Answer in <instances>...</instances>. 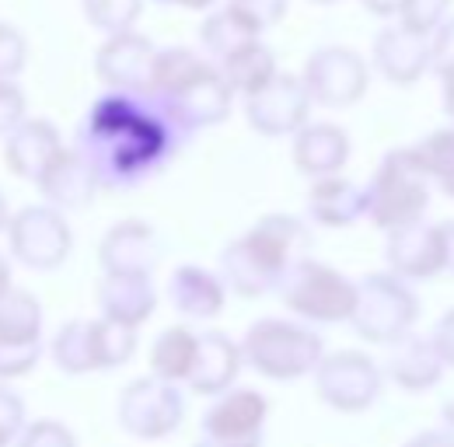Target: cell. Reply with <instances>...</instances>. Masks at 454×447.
I'll return each mask as SVG.
<instances>
[{
  "label": "cell",
  "mask_w": 454,
  "mask_h": 447,
  "mask_svg": "<svg viewBox=\"0 0 454 447\" xmlns=\"http://www.w3.org/2000/svg\"><path fill=\"white\" fill-rule=\"evenodd\" d=\"M203 63H207V59H200V53L182 50V46H175V50H158V56H154V70H151V84H147V95H154V98H168L171 91L182 88Z\"/></svg>",
  "instance_id": "d6a6232c"
},
{
  "label": "cell",
  "mask_w": 454,
  "mask_h": 447,
  "mask_svg": "<svg viewBox=\"0 0 454 447\" xmlns=\"http://www.w3.org/2000/svg\"><path fill=\"white\" fill-rule=\"evenodd\" d=\"M311 4H336V0H311Z\"/></svg>",
  "instance_id": "f5cc1de1"
},
{
  "label": "cell",
  "mask_w": 454,
  "mask_h": 447,
  "mask_svg": "<svg viewBox=\"0 0 454 447\" xmlns=\"http://www.w3.org/2000/svg\"><path fill=\"white\" fill-rule=\"evenodd\" d=\"M430 189L434 182L416 147L388 151L367 185V221L381 231L423 221V214L430 210Z\"/></svg>",
  "instance_id": "7a4b0ae2"
},
{
  "label": "cell",
  "mask_w": 454,
  "mask_h": 447,
  "mask_svg": "<svg viewBox=\"0 0 454 447\" xmlns=\"http://www.w3.org/2000/svg\"><path fill=\"white\" fill-rule=\"evenodd\" d=\"M161 4H178V7H192V11H207L214 0H161Z\"/></svg>",
  "instance_id": "681fc988"
},
{
  "label": "cell",
  "mask_w": 454,
  "mask_h": 447,
  "mask_svg": "<svg viewBox=\"0 0 454 447\" xmlns=\"http://www.w3.org/2000/svg\"><path fill=\"white\" fill-rule=\"evenodd\" d=\"M192 447H227V444H217V441H210V437H200Z\"/></svg>",
  "instance_id": "816d5d0a"
},
{
  "label": "cell",
  "mask_w": 454,
  "mask_h": 447,
  "mask_svg": "<svg viewBox=\"0 0 454 447\" xmlns=\"http://www.w3.org/2000/svg\"><path fill=\"white\" fill-rule=\"evenodd\" d=\"M7 245L11 255L28 270H57L67 263L74 248V231L63 217V210L53 203L21 207L11 214L7 224Z\"/></svg>",
  "instance_id": "ba28073f"
},
{
  "label": "cell",
  "mask_w": 454,
  "mask_h": 447,
  "mask_svg": "<svg viewBox=\"0 0 454 447\" xmlns=\"http://www.w3.org/2000/svg\"><path fill=\"white\" fill-rule=\"evenodd\" d=\"M25 430V402L18 391H11L0 381V444H14Z\"/></svg>",
  "instance_id": "ab89813d"
},
{
  "label": "cell",
  "mask_w": 454,
  "mask_h": 447,
  "mask_svg": "<svg viewBox=\"0 0 454 447\" xmlns=\"http://www.w3.org/2000/svg\"><path fill=\"white\" fill-rule=\"evenodd\" d=\"M416 154L427 168L430 182L454 200V126H444V129H434L430 137H423L416 144Z\"/></svg>",
  "instance_id": "836d02e7"
},
{
  "label": "cell",
  "mask_w": 454,
  "mask_h": 447,
  "mask_svg": "<svg viewBox=\"0 0 454 447\" xmlns=\"http://www.w3.org/2000/svg\"><path fill=\"white\" fill-rule=\"evenodd\" d=\"M95 301L106 318L140 329L158 308V290L151 277H140V273H106L95 286Z\"/></svg>",
  "instance_id": "7402d4cb"
},
{
  "label": "cell",
  "mask_w": 454,
  "mask_h": 447,
  "mask_svg": "<svg viewBox=\"0 0 454 447\" xmlns=\"http://www.w3.org/2000/svg\"><path fill=\"white\" fill-rule=\"evenodd\" d=\"M59 151H63V140L50 119H21L4 137V165L25 182H39Z\"/></svg>",
  "instance_id": "d6986e66"
},
{
  "label": "cell",
  "mask_w": 454,
  "mask_h": 447,
  "mask_svg": "<svg viewBox=\"0 0 454 447\" xmlns=\"http://www.w3.org/2000/svg\"><path fill=\"white\" fill-rule=\"evenodd\" d=\"M227 286L221 273H210L203 266H178L168 279L171 308L185 318H217L224 308Z\"/></svg>",
  "instance_id": "d4e9b609"
},
{
  "label": "cell",
  "mask_w": 454,
  "mask_h": 447,
  "mask_svg": "<svg viewBox=\"0 0 454 447\" xmlns=\"http://www.w3.org/2000/svg\"><path fill=\"white\" fill-rule=\"evenodd\" d=\"M81 11L88 25L113 35V32H129L137 25V18L144 14V0H81Z\"/></svg>",
  "instance_id": "e575fe53"
},
{
  "label": "cell",
  "mask_w": 454,
  "mask_h": 447,
  "mask_svg": "<svg viewBox=\"0 0 454 447\" xmlns=\"http://www.w3.org/2000/svg\"><path fill=\"white\" fill-rule=\"evenodd\" d=\"M349 161V133L336 122H304L294 133V165L308 178L336 175Z\"/></svg>",
  "instance_id": "603a6c76"
},
{
  "label": "cell",
  "mask_w": 454,
  "mask_h": 447,
  "mask_svg": "<svg viewBox=\"0 0 454 447\" xmlns=\"http://www.w3.org/2000/svg\"><path fill=\"white\" fill-rule=\"evenodd\" d=\"M284 308H290L297 318L311 325H340L349 322L353 304H356V283L342 277L340 270L304 255L284 273L277 286Z\"/></svg>",
  "instance_id": "277c9868"
},
{
  "label": "cell",
  "mask_w": 454,
  "mask_h": 447,
  "mask_svg": "<svg viewBox=\"0 0 454 447\" xmlns=\"http://www.w3.org/2000/svg\"><path fill=\"white\" fill-rule=\"evenodd\" d=\"M364 7H367L374 18H395L402 0H364Z\"/></svg>",
  "instance_id": "7dc6e473"
},
{
  "label": "cell",
  "mask_w": 454,
  "mask_h": 447,
  "mask_svg": "<svg viewBox=\"0 0 454 447\" xmlns=\"http://www.w3.org/2000/svg\"><path fill=\"white\" fill-rule=\"evenodd\" d=\"M11 286H14V283H11V263H7L4 252H0V297H4Z\"/></svg>",
  "instance_id": "c3c4849f"
},
{
  "label": "cell",
  "mask_w": 454,
  "mask_h": 447,
  "mask_svg": "<svg viewBox=\"0 0 454 447\" xmlns=\"http://www.w3.org/2000/svg\"><path fill=\"white\" fill-rule=\"evenodd\" d=\"M270 402L255 388H227L203 416V437L227 447H262Z\"/></svg>",
  "instance_id": "7c38bea8"
},
{
  "label": "cell",
  "mask_w": 454,
  "mask_h": 447,
  "mask_svg": "<svg viewBox=\"0 0 454 447\" xmlns=\"http://www.w3.org/2000/svg\"><path fill=\"white\" fill-rule=\"evenodd\" d=\"M18 447H77V437L59 420H35L21 430Z\"/></svg>",
  "instance_id": "74e56055"
},
{
  "label": "cell",
  "mask_w": 454,
  "mask_h": 447,
  "mask_svg": "<svg viewBox=\"0 0 454 447\" xmlns=\"http://www.w3.org/2000/svg\"><path fill=\"white\" fill-rule=\"evenodd\" d=\"M25 119V95L14 81H0V137H7Z\"/></svg>",
  "instance_id": "7bdbcfd3"
},
{
  "label": "cell",
  "mask_w": 454,
  "mask_h": 447,
  "mask_svg": "<svg viewBox=\"0 0 454 447\" xmlns=\"http://www.w3.org/2000/svg\"><path fill=\"white\" fill-rule=\"evenodd\" d=\"M311 106L315 102H311L301 77L277 74L270 84L245 95V119L262 137H294L308 122Z\"/></svg>",
  "instance_id": "8fae6325"
},
{
  "label": "cell",
  "mask_w": 454,
  "mask_h": 447,
  "mask_svg": "<svg viewBox=\"0 0 454 447\" xmlns=\"http://www.w3.org/2000/svg\"><path fill=\"white\" fill-rule=\"evenodd\" d=\"M50 357H53V364L63 374H91V371H98L91 322L88 318H70L67 325H59V333L50 342Z\"/></svg>",
  "instance_id": "f546056e"
},
{
  "label": "cell",
  "mask_w": 454,
  "mask_h": 447,
  "mask_svg": "<svg viewBox=\"0 0 454 447\" xmlns=\"http://www.w3.org/2000/svg\"><path fill=\"white\" fill-rule=\"evenodd\" d=\"M98 263L106 273H140L151 277L161 263V241L147 221H119L98 245Z\"/></svg>",
  "instance_id": "2e32d148"
},
{
  "label": "cell",
  "mask_w": 454,
  "mask_h": 447,
  "mask_svg": "<svg viewBox=\"0 0 454 447\" xmlns=\"http://www.w3.org/2000/svg\"><path fill=\"white\" fill-rule=\"evenodd\" d=\"M91 339H95V360L98 371H115L133 360L137 353V329L115 318H91Z\"/></svg>",
  "instance_id": "1f68e13d"
},
{
  "label": "cell",
  "mask_w": 454,
  "mask_h": 447,
  "mask_svg": "<svg viewBox=\"0 0 454 447\" xmlns=\"http://www.w3.org/2000/svg\"><path fill=\"white\" fill-rule=\"evenodd\" d=\"M7 224H11V210H7V200L0 192V231H7Z\"/></svg>",
  "instance_id": "f907efd6"
},
{
  "label": "cell",
  "mask_w": 454,
  "mask_h": 447,
  "mask_svg": "<svg viewBox=\"0 0 454 447\" xmlns=\"http://www.w3.org/2000/svg\"><path fill=\"white\" fill-rule=\"evenodd\" d=\"M35 185L46 196V203H53L59 210H84L102 189L91 161L77 147H63Z\"/></svg>",
  "instance_id": "ac0fdd59"
},
{
  "label": "cell",
  "mask_w": 454,
  "mask_h": 447,
  "mask_svg": "<svg viewBox=\"0 0 454 447\" xmlns=\"http://www.w3.org/2000/svg\"><path fill=\"white\" fill-rule=\"evenodd\" d=\"M374 70L398 88L416 84L430 70V35H419L405 25H388L374 35Z\"/></svg>",
  "instance_id": "e0dca14e"
},
{
  "label": "cell",
  "mask_w": 454,
  "mask_h": 447,
  "mask_svg": "<svg viewBox=\"0 0 454 447\" xmlns=\"http://www.w3.org/2000/svg\"><path fill=\"white\" fill-rule=\"evenodd\" d=\"M221 74L227 77V84L234 88V95H252V91H259L262 84H270L280 70H277V56L273 50L266 46V43H248V46H241L238 53L224 56L221 63Z\"/></svg>",
  "instance_id": "484cf974"
},
{
  "label": "cell",
  "mask_w": 454,
  "mask_h": 447,
  "mask_svg": "<svg viewBox=\"0 0 454 447\" xmlns=\"http://www.w3.org/2000/svg\"><path fill=\"white\" fill-rule=\"evenodd\" d=\"M430 339H434L437 353L444 357V364H448V367H454V308H448V311L437 318V325H434Z\"/></svg>",
  "instance_id": "ee69618b"
},
{
  "label": "cell",
  "mask_w": 454,
  "mask_h": 447,
  "mask_svg": "<svg viewBox=\"0 0 454 447\" xmlns=\"http://www.w3.org/2000/svg\"><path fill=\"white\" fill-rule=\"evenodd\" d=\"M451 11V0H402L398 7V25L419 32V35H430Z\"/></svg>",
  "instance_id": "d590c367"
},
{
  "label": "cell",
  "mask_w": 454,
  "mask_h": 447,
  "mask_svg": "<svg viewBox=\"0 0 454 447\" xmlns=\"http://www.w3.org/2000/svg\"><path fill=\"white\" fill-rule=\"evenodd\" d=\"M43 335V308L35 294L11 286L0 297V339L11 342H39Z\"/></svg>",
  "instance_id": "4dcf8cb0"
},
{
  "label": "cell",
  "mask_w": 454,
  "mask_h": 447,
  "mask_svg": "<svg viewBox=\"0 0 454 447\" xmlns=\"http://www.w3.org/2000/svg\"><path fill=\"white\" fill-rule=\"evenodd\" d=\"M25 59H28L25 35L14 25L0 21V81H14L25 70Z\"/></svg>",
  "instance_id": "f35d334b"
},
{
  "label": "cell",
  "mask_w": 454,
  "mask_h": 447,
  "mask_svg": "<svg viewBox=\"0 0 454 447\" xmlns=\"http://www.w3.org/2000/svg\"><path fill=\"white\" fill-rule=\"evenodd\" d=\"M0 447H7V444H0Z\"/></svg>",
  "instance_id": "db71d44e"
},
{
  "label": "cell",
  "mask_w": 454,
  "mask_h": 447,
  "mask_svg": "<svg viewBox=\"0 0 454 447\" xmlns=\"http://www.w3.org/2000/svg\"><path fill=\"white\" fill-rule=\"evenodd\" d=\"M259 35H262V28L252 25L245 14H238L234 7H221V11L207 14L203 25H200V46L214 56L217 63H221L224 56L238 53L241 46L255 43Z\"/></svg>",
  "instance_id": "4316f807"
},
{
  "label": "cell",
  "mask_w": 454,
  "mask_h": 447,
  "mask_svg": "<svg viewBox=\"0 0 454 447\" xmlns=\"http://www.w3.org/2000/svg\"><path fill=\"white\" fill-rule=\"evenodd\" d=\"M196 346H200V335L192 329H185V325L165 329L151 346V374L175 381V385L185 381L192 371V360H196Z\"/></svg>",
  "instance_id": "83f0119b"
},
{
  "label": "cell",
  "mask_w": 454,
  "mask_h": 447,
  "mask_svg": "<svg viewBox=\"0 0 454 447\" xmlns=\"http://www.w3.org/2000/svg\"><path fill=\"white\" fill-rule=\"evenodd\" d=\"M448 364L444 357L437 353L434 339L430 335H416L405 333L398 342H392V357L385 364V374L395 381L402 391L409 395H419V391H430L441 385Z\"/></svg>",
  "instance_id": "ffe728a7"
},
{
  "label": "cell",
  "mask_w": 454,
  "mask_h": 447,
  "mask_svg": "<svg viewBox=\"0 0 454 447\" xmlns=\"http://www.w3.org/2000/svg\"><path fill=\"white\" fill-rule=\"evenodd\" d=\"M419 318V297L409 279L388 273H367L356 283V304L349 315L353 333L374 346H392L405 333H412Z\"/></svg>",
  "instance_id": "5b68a950"
},
{
  "label": "cell",
  "mask_w": 454,
  "mask_h": 447,
  "mask_svg": "<svg viewBox=\"0 0 454 447\" xmlns=\"http://www.w3.org/2000/svg\"><path fill=\"white\" fill-rule=\"evenodd\" d=\"M441 245H444V273L454 277V221H441Z\"/></svg>",
  "instance_id": "bcb514c9"
},
{
  "label": "cell",
  "mask_w": 454,
  "mask_h": 447,
  "mask_svg": "<svg viewBox=\"0 0 454 447\" xmlns=\"http://www.w3.org/2000/svg\"><path fill=\"white\" fill-rule=\"evenodd\" d=\"M385 263L402 279H434L444 273V245L441 227L427 221H412L385 231Z\"/></svg>",
  "instance_id": "9a60e30c"
},
{
  "label": "cell",
  "mask_w": 454,
  "mask_h": 447,
  "mask_svg": "<svg viewBox=\"0 0 454 447\" xmlns=\"http://www.w3.org/2000/svg\"><path fill=\"white\" fill-rule=\"evenodd\" d=\"M301 81L315 106L349 109L367 95L371 70H367V59L349 46H322L308 56Z\"/></svg>",
  "instance_id": "9c48e42d"
},
{
  "label": "cell",
  "mask_w": 454,
  "mask_h": 447,
  "mask_svg": "<svg viewBox=\"0 0 454 447\" xmlns=\"http://www.w3.org/2000/svg\"><path fill=\"white\" fill-rule=\"evenodd\" d=\"M185 416V398L175 388V381H165L158 374L129 381L119 402H115V420L119 427L137 437V441H161L182 427Z\"/></svg>",
  "instance_id": "8992f818"
},
{
  "label": "cell",
  "mask_w": 454,
  "mask_h": 447,
  "mask_svg": "<svg viewBox=\"0 0 454 447\" xmlns=\"http://www.w3.org/2000/svg\"><path fill=\"white\" fill-rule=\"evenodd\" d=\"M221 279L238 297H262V294L277 290V279L255 263V255L245 248L241 238H234L221 252Z\"/></svg>",
  "instance_id": "f1b7e54d"
},
{
  "label": "cell",
  "mask_w": 454,
  "mask_h": 447,
  "mask_svg": "<svg viewBox=\"0 0 454 447\" xmlns=\"http://www.w3.org/2000/svg\"><path fill=\"white\" fill-rule=\"evenodd\" d=\"M241 241L255 255V263L277 279V286H280V279H284V273L294 263L311 255V227L304 221H297V217H290V214L259 217L241 234Z\"/></svg>",
  "instance_id": "4fadbf2b"
},
{
  "label": "cell",
  "mask_w": 454,
  "mask_h": 447,
  "mask_svg": "<svg viewBox=\"0 0 454 447\" xmlns=\"http://www.w3.org/2000/svg\"><path fill=\"white\" fill-rule=\"evenodd\" d=\"M241 357L270 381H297L318 367V360L325 357V342L311 325L259 318L241 339Z\"/></svg>",
  "instance_id": "3957f363"
},
{
  "label": "cell",
  "mask_w": 454,
  "mask_h": 447,
  "mask_svg": "<svg viewBox=\"0 0 454 447\" xmlns=\"http://www.w3.org/2000/svg\"><path fill=\"white\" fill-rule=\"evenodd\" d=\"M308 217L322 227H353L367 217V189L336 175H322L308 189Z\"/></svg>",
  "instance_id": "cb8c5ba5"
},
{
  "label": "cell",
  "mask_w": 454,
  "mask_h": 447,
  "mask_svg": "<svg viewBox=\"0 0 454 447\" xmlns=\"http://www.w3.org/2000/svg\"><path fill=\"white\" fill-rule=\"evenodd\" d=\"M158 102L175 119V126L189 137L196 129H207V126L224 122L227 115H231V106H234V88L227 84L221 67L203 63L182 88H175L168 98H158Z\"/></svg>",
  "instance_id": "30bf717a"
},
{
  "label": "cell",
  "mask_w": 454,
  "mask_h": 447,
  "mask_svg": "<svg viewBox=\"0 0 454 447\" xmlns=\"http://www.w3.org/2000/svg\"><path fill=\"white\" fill-rule=\"evenodd\" d=\"M39 357H43V346L39 342H11V339H0V381H14V378H25L39 367Z\"/></svg>",
  "instance_id": "8d00e7d4"
},
{
  "label": "cell",
  "mask_w": 454,
  "mask_h": 447,
  "mask_svg": "<svg viewBox=\"0 0 454 447\" xmlns=\"http://www.w3.org/2000/svg\"><path fill=\"white\" fill-rule=\"evenodd\" d=\"M154 43L140 32H113L98 53H95V74L113 91H147L151 70H154Z\"/></svg>",
  "instance_id": "5bb4252c"
},
{
  "label": "cell",
  "mask_w": 454,
  "mask_h": 447,
  "mask_svg": "<svg viewBox=\"0 0 454 447\" xmlns=\"http://www.w3.org/2000/svg\"><path fill=\"white\" fill-rule=\"evenodd\" d=\"M241 367H245L241 342H234L227 333H203L185 385L196 395H221V391L234 388Z\"/></svg>",
  "instance_id": "44dd1931"
},
{
  "label": "cell",
  "mask_w": 454,
  "mask_h": 447,
  "mask_svg": "<svg viewBox=\"0 0 454 447\" xmlns=\"http://www.w3.org/2000/svg\"><path fill=\"white\" fill-rule=\"evenodd\" d=\"M430 70L437 77L454 74V18H444L430 32Z\"/></svg>",
  "instance_id": "60d3db41"
},
{
  "label": "cell",
  "mask_w": 454,
  "mask_h": 447,
  "mask_svg": "<svg viewBox=\"0 0 454 447\" xmlns=\"http://www.w3.org/2000/svg\"><path fill=\"white\" fill-rule=\"evenodd\" d=\"M286 4L290 0H227V7H234L238 14H245L252 25H259L262 32L277 21H284L286 14Z\"/></svg>",
  "instance_id": "b9f144b4"
},
{
  "label": "cell",
  "mask_w": 454,
  "mask_h": 447,
  "mask_svg": "<svg viewBox=\"0 0 454 447\" xmlns=\"http://www.w3.org/2000/svg\"><path fill=\"white\" fill-rule=\"evenodd\" d=\"M402 447H454V434L451 430H423V434L409 437Z\"/></svg>",
  "instance_id": "f6af8a7d"
},
{
  "label": "cell",
  "mask_w": 454,
  "mask_h": 447,
  "mask_svg": "<svg viewBox=\"0 0 454 447\" xmlns=\"http://www.w3.org/2000/svg\"><path fill=\"white\" fill-rule=\"evenodd\" d=\"M318 398L336 409V412H367L385 385V374L378 367V360H371L360 349H340V353H325L318 360V367L311 371Z\"/></svg>",
  "instance_id": "52a82bcc"
},
{
  "label": "cell",
  "mask_w": 454,
  "mask_h": 447,
  "mask_svg": "<svg viewBox=\"0 0 454 447\" xmlns=\"http://www.w3.org/2000/svg\"><path fill=\"white\" fill-rule=\"evenodd\" d=\"M185 133L147 91H113L98 98L77 129V151L91 161L102 189L147 182L175 154Z\"/></svg>",
  "instance_id": "6da1fadb"
}]
</instances>
